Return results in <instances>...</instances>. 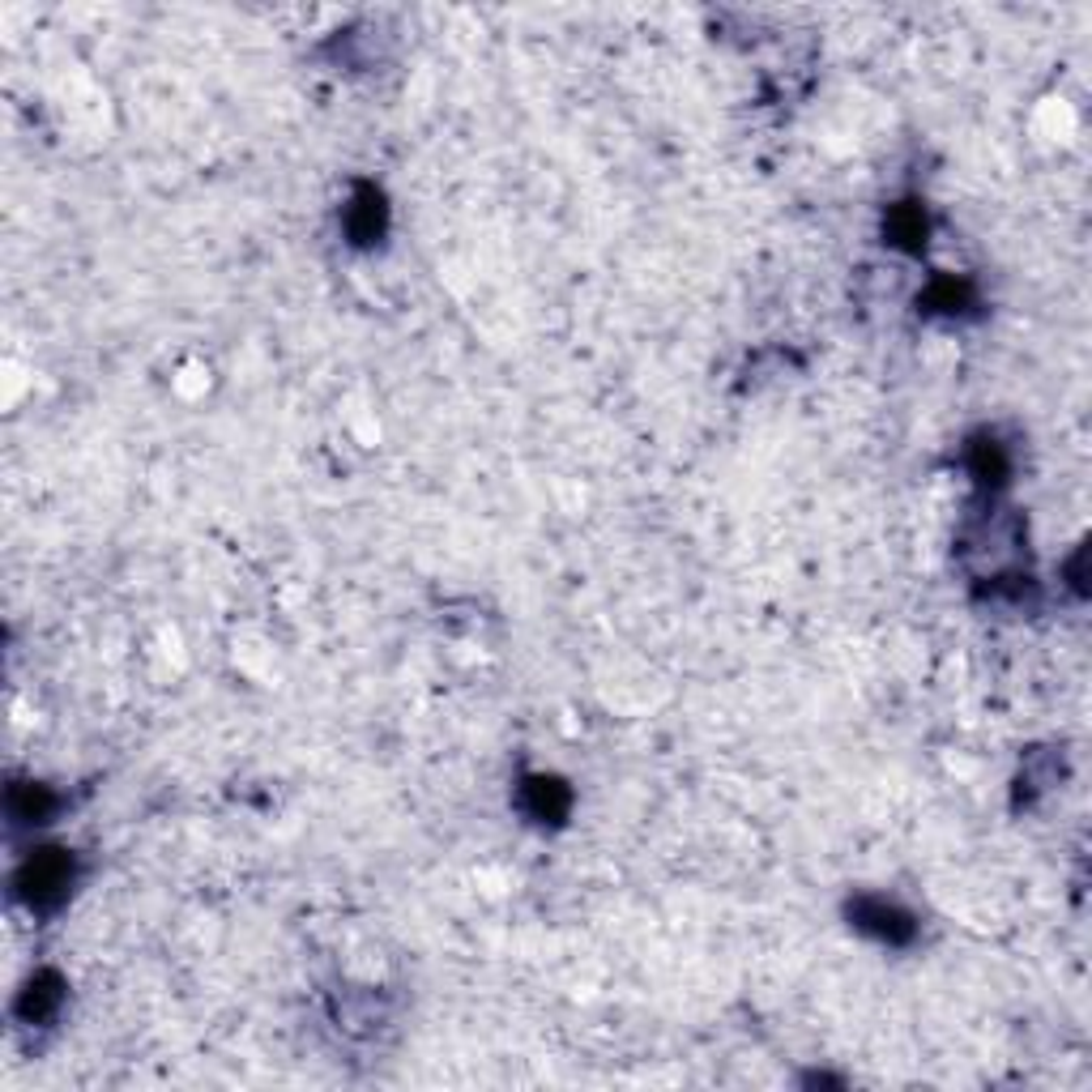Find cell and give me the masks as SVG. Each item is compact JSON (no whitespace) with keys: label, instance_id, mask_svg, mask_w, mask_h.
I'll return each instance as SVG.
<instances>
[{"label":"cell","instance_id":"cell-1","mask_svg":"<svg viewBox=\"0 0 1092 1092\" xmlns=\"http://www.w3.org/2000/svg\"><path fill=\"white\" fill-rule=\"evenodd\" d=\"M69 879H73V867H69L65 849H43V853H34L26 867H22L18 888H22V896H26L30 904H52V900L65 896Z\"/></svg>","mask_w":1092,"mask_h":1092},{"label":"cell","instance_id":"cell-2","mask_svg":"<svg viewBox=\"0 0 1092 1092\" xmlns=\"http://www.w3.org/2000/svg\"><path fill=\"white\" fill-rule=\"evenodd\" d=\"M896 922H909V918L896 914V909L884 904V900H862V904H858V926H862V930H875V935L888 939V943H900Z\"/></svg>","mask_w":1092,"mask_h":1092},{"label":"cell","instance_id":"cell-3","mask_svg":"<svg viewBox=\"0 0 1092 1092\" xmlns=\"http://www.w3.org/2000/svg\"><path fill=\"white\" fill-rule=\"evenodd\" d=\"M56 1003H60V986H56V977L43 973L39 982L26 986V1016H30V1020H48V1016L56 1012Z\"/></svg>","mask_w":1092,"mask_h":1092}]
</instances>
